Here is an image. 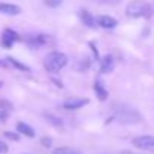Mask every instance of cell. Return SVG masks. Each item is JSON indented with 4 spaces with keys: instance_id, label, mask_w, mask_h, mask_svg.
<instances>
[{
    "instance_id": "6",
    "label": "cell",
    "mask_w": 154,
    "mask_h": 154,
    "mask_svg": "<svg viewBox=\"0 0 154 154\" xmlns=\"http://www.w3.org/2000/svg\"><path fill=\"white\" fill-rule=\"evenodd\" d=\"M18 39H20V36H18V33H17L15 30H12V29H5V32H3V35H2V44H3V47L11 48V47L14 45V42H17Z\"/></svg>"
},
{
    "instance_id": "16",
    "label": "cell",
    "mask_w": 154,
    "mask_h": 154,
    "mask_svg": "<svg viewBox=\"0 0 154 154\" xmlns=\"http://www.w3.org/2000/svg\"><path fill=\"white\" fill-rule=\"evenodd\" d=\"M45 118L48 119L50 124H53V125H56V127H62V121H60V118H56V116H53V115H45Z\"/></svg>"
},
{
    "instance_id": "15",
    "label": "cell",
    "mask_w": 154,
    "mask_h": 154,
    "mask_svg": "<svg viewBox=\"0 0 154 154\" xmlns=\"http://www.w3.org/2000/svg\"><path fill=\"white\" fill-rule=\"evenodd\" d=\"M6 60H8V62H9L11 65H14L15 68H18V69H21V71H30V69H29V66H26L24 63H21V62H18V60H17V59H14V57H8Z\"/></svg>"
},
{
    "instance_id": "9",
    "label": "cell",
    "mask_w": 154,
    "mask_h": 154,
    "mask_svg": "<svg viewBox=\"0 0 154 154\" xmlns=\"http://www.w3.org/2000/svg\"><path fill=\"white\" fill-rule=\"evenodd\" d=\"M94 91H95V94H97V97H98V100H100V101L107 100L109 92H107V89L104 88V83H103V80H101V79H97V80L94 82Z\"/></svg>"
},
{
    "instance_id": "2",
    "label": "cell",
    "mask_w": 154,
    "mask_h": 154,
    "mask_svg": "<svg viewBox=\"0 0 154 154\" xmlns=\"http://www.w3.org/2000/svg\"><path fill=\"white\" fill-rule=\"evenodd\" d=\"M66 62H68V59H66V56L63 53H60V51H51V53H48L45 56L44 66H45V69L48 72H57V71H60L66 65Z\"/></svg>"
},
{
    "instance_id": "21",
    "label": "cell",
    "mask_w": 154,
    "mask_h": 154,
    "mask_svg": "<svg viewBox=\"0 0 154 154\" xmlns=\"http://www.w3.org/2000/svg\"><path fill=\"white\" fill-rule=\"evenodd\" d=\"M41 143L48 148V146H51V139H50V137H42V139H41Z\"/></svg>"
},
{
    "instance_id": "7",
    "label": "cell",
    "mask_w": 154,
    "mask_h": 154,
    "mask_svg": "<svg viewBox=\"0 0 154 154\" xmlns=\"http://www.w3.org/2000/svg\"><path fill=\"white\" fill-rule=\"evenodd\" d=\"M116 24H118V21L110 15H100L97 18V26H100L103 29H115Z\"/></svg>"
},
{
    "instance_id": "22",
    "label": "cell",
    "mask_w": 154,
    "mask_h": 154,
    "mask_svg": "<svg viewBox=\"0 0 154 154\" xmlns=\"http://www.w3.org/2000/svg\"><path fill=\"white\" fill-rule=\"evenodd\" d=\"M6 151H8V145L3 143V142H0V154H3V152H6Z\"/></svg>"
},
{
    "instance_id": "19",
    "label": "cell",
    "mask_w": 154,
    "mask_h": 154,
    "mask_svg": "<svg viewBox=\"0 0 154 154\" xmlns=\"http://www.w3.org/2000/svg\"><path fill=\"white\" fill-rule=\"evenodd\" d=\"M0 109H6V110H11V109H12V104H11V103H8V101L0 100Z\"/></svg>"
},
{
    "instance_id": "8",
    "label": "cell",
    "mask_w": 154,
    "mask_h": 154,
    "mask_svg": "<svg viewBox=\"0 0 154 154\" xmlns=\"http://www.w3.org/2000/svg\"><path fill=\"white\" fill-rule=\"evenodd\" d=\"M113 68H115V60H113V57H112L110 54L104 56V57L100 60V72L107 74V72H112Z\"/></svg>"
},
{
    "instance_id": "17",
    "label": "cell",
    "mask_w": 154,
    "mask_h": 154,
    "mask_svg": "<svg viewBox=\"0 0 154 154\" xmlns=\"http://www.w3.org/2000/svg\"><path fill=\"white\" fill-rule=\"evenodd\" d=\"M62 3V0H44V5L50 6V8H57Z\"/></svg>"
},
{
    "instance_id": "23",
    "label": "cell",
    "mask_w": 154,
    "mask_h": 154,
    "mask_svg": "<svg viewBox=\"0 0 154 154\" xmlns=\"http://www.w3.org/2000/svg\"><path fill=\"white\" fill-rule=\"evenodd\" d=\"M2 86H3V82H0V89H2Z\"/></svg>"
},
{
    "instance_id": "11",
    "label": "cell",
    "mask_w": 154,
    "mask_h": 154,
    "mask_svg": "<svg viewBox=\"0 0 154 154\" xmlns=\"http://www.w3.org/2000/svg\"><path fill=\"white\" fill-rule=\"evenodd\" d=\"M0 12L6 14V15H18L21 12L20 6L11 5V3H0Z\"/></svg>"
},
{
    "instance_id": "18",
    "label": "cell",
    "mask_w": 154,
    "mask_h": 154,
    "mask_svg": "<svg viewBox=\"0 0 154 154\" xmlns=\"http://www.w3.org/2000/svg\"><path fill=\"white\" fill-rule=\"evenodd\" d=\"M3 134H5V137H8V139H11V140H18V139H20V136H18L17 133H12V131H5Z\"/></svg>"
},
{
    "instance_id": "12",
    "label": "cell",
    "mask_w": 154,
    "mask_h": 154,
    "mask_svg": "<svg viewBox=\"0 0 154 154\" xmlns=\"http://www.w3.org/2000/svg\"><path fill=\"white\" fill-rule=\"evenodd\" d=\"M80 18H82L83 24H86V26L91 27V29H94V27L97 26V20H95V18L92 17V14L88 12L86 9H82V11H80Z\"/></svg>"
},
{
    "instance_id": "10",
    "label": "cell",
    "mask_w": 154,
    "mask_h": 154,
    "mask_svg": "<svg viewBox=\"0 0 154 154\" xmlns=\"http://www.w3.org/2000/svg\"><path fill=\"white\" fill-rule=\"evenodd\" d=\"M47 42H48V36H45V35H35L27 39V44L33 48H39V47L45 45Z\"/></svg>"
},
{
    "instance_id": "20",
    "label": "cell",
    "mask_w": 154,
    "mask_h": 154,
    "mask_svg": "<svg viewBox=\"0 0 154 154\" xmlns=\"http://www.w3.org/2000/svg\"><path fill=\"white\" fill-rule=\"evenodd\" d=\"M8 115H9V110H6V109H0V121H5V119L8 118Z\"/></svg>"
},
{
    "instance_id": "14",
    "label": "cell",
    "mask_w": 154,
    "mask_h": 154,
    "mask_svg": "<svg viewBox=\"0 0 154 154\" xmlns=\"http://www.w3.org/2000/svg\"><path fill=\"white\" fill-rule=\"evenodd\" d=\"M53 154H82V152L79 149H74L69 146H60V148L53 149Z\"/></svg>"
},
{
    "instance_id": "5",
    "label": "cell",
    "mask_w": 154,
    "mask_h": 154,
    "mask_svg": "<svg viewBox=\"0 0 154 154\" xmlns=\"http://www.w3.org/2000/svg\"><path fill=\"white\" fill-rule=\"evenodd\" d=\"M88 103H89L88 98H75V97H74V98H69V100L63 101L62 107H63L65 110H77V109L86 106Z\"/></svg>"
},
{
    "instance_id": "3",
    "label": "cell",
    "mask_w": 154,
    "mask_h": 154,
    "mask_svg": "<svg viewBox=\"0 0 154 154\" xmlns=\"http://www.w3.org/2000/svg\"><path fill=\"white\" fill-rule=\"evenodd\" d=\"M113 112H115V116L124 122V124H131V122H139L140 119V115L133 109V107H128L125 104H119V106H113Z\"/></svg>"
},
{
    "instance_id": "4",
    "label": "cell",
    "mask_w": 154,
    "mask_h": 154,
    "mask_svg": "<svg viewBox=\"0 0 154 154\" xmlns=\"http://www.w3.org/2000/svg\"><path fill=\"white\" fill-rule=\"evenodd\" d=\"M133 145L140 149H154V136H149V134L137 136L133 139Z\"/></svg>"
},
{
    "instance_id": "1",
    "label": "cell",
    "mask_w": 154,
    "mask_h": 154,
    "mask_svg": "<svg viewBox=\"0 0 154 154\" xmlns=\"http://www.w3.org/2000/svg\"><path fill=\"white\" fill-rule=\"evenodd\" d=\"M127 17L131 18H149L151 17V6L143 0H133L125 8Z\"/></svg>"
},
{
    "instance_id": "13",
    "label": "cell",
    "mask_w": 154,
    "mask_h": 154,
    "mask_svg": "<svg viewBox=\"0 0 154 154\" xmlns=\"http://www.w3.org/2000/svg\"><path fill=\"white\" fill-rule=\"evenodd\" d=\"M17 131L27 137H35V130L26 122H17Z\"/></svg>"
}]
</instances>
